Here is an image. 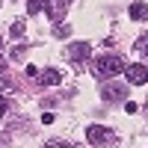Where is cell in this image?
<instances>
[{
	"label": "cell",
	"mask_w": 148,
	"mask_h": 148,
	"mask_svg": "<svg viewBox=\"0 0 148 148\" xmlns=\"http://www.w3.org/2000/svg\"><path fill=\"white\" fill-rule=\"evenodd\" d=\"M86 136H89V142H92V145H104V142L110 139V130H107V127H98V125H92L89 130H86Z\"/></svg>",
	"instance_id": "5b68a950"
},
{
	"label": "cell",
	"mask_w": 148,
	"mask_h": 148,
	"mask_svg": "<svg viewBox=\"0 0 148 148\" xmlns=\"http://www.w3.org/2000/svg\"><path fill=\"white\" fill-rule=\"evenodd\" d=\"M56 36H59V39H65V36H68V27H65V24H62V27H56Z\"/></svg>",
	"instance_id": "7c38bea8"
},
{
	"label": "cell",
	"mask_w": 148,
	"mask_h": 148,
	"mask_svg": "<svg viewBox=\"0 0 148 148\" xmlns=\"http://www.w3.org/2000/svg\"><path fill=\"white\" fill-rule=\"evenodd\" d=\"M139 51H145V56H148V39H142V42H139Z\"/></svg>",
	"instance_id": "5bb4252c"
},
{
	"label": "cell",
	"mask_w": 148,
	"mask_h": 148,
	"mask_svg": "<svg viewBox=\"0 0 148 148\" xmlns=\"http://www.w3.org/2000/svg\"><path fill=\"white\" fill-rule=\"evenodd\" d=\"M47 148H71V145H68V142H51Z\"/></svg>",
	"instance_id": "4fadbf2b"
},
{
	"label": "cell",
	"mask_w": 148,
	"mask_h": 148,
	"mask_svg": "<svg viewBox=\"0 0 148 148\" xmlns=\"http://www.w3.org/2000/svg\"><path fill=\"white\" fill-rule=\"evenodd\" d=\"M86 53H89V45H86V42H77V45H68L65 47V56L71 59V62H83Z\"/></svg>",
	"instance_id": "277c9868"
},
{
	"label": "cell",
	"mask_w": 148,
	"mask_h": 148,
	"mask_svg": "<svg viewBox=\"0 0 148 148\" xmlns=\"http://www.w3.org/2000/svg\"><path fill=\"white\" fill-rule=\"evenodd\" d=\"M101 95L107 98V101H127V86L107 80V83H101Z\"/></svg>",
	"instance_id": "7a4b0ae2"
},
{
	"label": "cell",
	"mask_w": 148,
	"mask_h": 148,
	"mask_svg": "<svg viewBox=\"0 0 148 148\" xmlns=\"http://www.w3.org/2000/svg\"><path fill=\"white\" fill-rule=\"evenodd\" d=\"M24 53H27V47H24V45H18V47H15V51H12V59H21Z\"/></svg>",
	"instance_id": "8fae6325"
},
{
	"label": "cell",
	"mask_w": 148,
	"mask_h": 148,
	"mask_svg": "<svg viewBox=\"0 0 148 148\" xmlns=\"http://www.w3.org/2000/svg\"><path fill=\"white\" fill-rule=\"evenodd\" d=\"M47 3H51V0H27V12H30V15H39V12L51 9Z\"/></svg>",
	"instance_id": "ba28073f"
},
{
	"label": "cell",
	"mask_w": 148,
	"mask_h": 148,
	"mask_svg": "<svg viewBox=\"0 0 148 148\" xmlns=\"http://www.w3.org/2000/svg\"><path fill=\"white\" fill-rule=\"evenodd\" d=\"M95 68H98L101 77H116V74H121L127 65H125V59L116 56V53H101V56L95 59Z\"/></svg>",
	"instance_id": "6da1fadb"
},
{
	"label": "cell",
	"mask_w": 148,
	"mask_h": 148,
	"mask_svg": "<svg viewBox=\"0 0 148 148\" xmlns=\"http://www.w3.org/2000/svg\"><path fill=\"white\" fill-rule=\"evenodd\" d=\"M125 74H127V83H133V86H142V83L148 80V68H145V65H139V62L127 65V68H125Z\"/></svg>",
	"instance_id": "3957f363"
},
{
	"label": "cell",
	"mask_w": 148,
	"mask_h": 148,
	"mask_svg": "<svg viewBox=\"0 0 148 148\" xmlns=\"http://www.w3.org/2000/svg\"><path fill=\"white\" fill-rule=\"evenodd\" d=\"M65 6H71V0H59V3H56V9L51 12V18H62V12H65Z\"/></svg>",
	"instance_id": "9c48e42d"
},
{
	"label": "cell",
	"mask_w": 148,
	"mask_h": 148,
	"mask_svg": "<svg viewBox=\"0 0 148 148\" xmlns=\"http://www.w3.org/2000/svg\"><path fill=\"white\" fill-rule=\"evenodd\" d=\"M3 113H6V98L0 95V116H3Z\"/></svg>",
	"instance_id": "9a60e30c"
},
{
	"label": "cell",
	"mask_w": 148,
	"mask_h": 148,
	"mask_svg": "<svg viewBox=\"0 0 148 148\" xmlns=\"http://www.w3.org/2000/svg\"><path fill=\"white\" fill-rule=\"evenodd\" d=\"M0 47H3V39H0Z\"/></svg>",
	"instance_id": "2e32d148"
},
{
	"label": "cell",
	"mask_w": 148,
	"mask_h": 148,
	"mask_svg": "<svg viewBox=\"0 0 148 148\" xmlns=\"http://www.w3.org/2000/svg\"><path fill=\"white\" fill-rule=\"evenodd\" d=\"M9 33H12V39H21V36H24V21H15Z\"/></svg>",
	"instance_id": "30bf717a"
},
{
	"label": "cell",
	"mask_w": 148,
	"mask_h": 148,
	"mask_svg": "<svg viewBox=\"0 0 148 148\" xmlns=\"http://www.w3.org/2000/svg\"><path fill=\"white\" fill-rule=\"evenodd\" d=\"M59 80H62V74H59L56 68H45V71H42V77H39L42 86H56Z\"/></svg>",
	"instance_id": "52a82bcc"
},
{
	"label": "cell",
	"mask_w": 148,
	"mask_h": 148,
	"mask_svg": "<svg viewBox=\"0 0 148 148\" xmlns=\"http://www.w3.org/2000/svg\"><path fill=\"white\" fill-rule=\"evenodd\" d=\"M130 18L133 21H148V3H142V0H136V3H130Z\"/></svg>",
	"instance_id": "8992f818"
}]
</instances>
